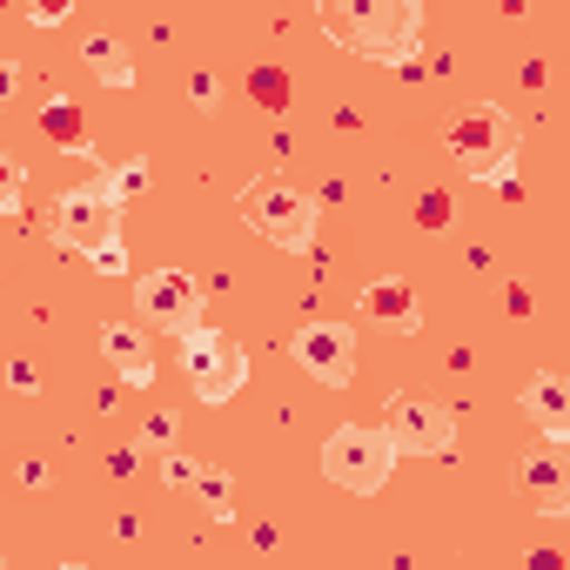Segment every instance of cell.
Returning a JSON list of instances; mask_svg holds the SVG:
<instances>
[{
  "mask_svg": "<svg viewBox=\"0 0 570 570\" xmlns=\"http://www.w3.org/2000/svg\"><path fill=\"white\" fill-rule=\"evenodd\" d=\"M316 21L336 48L383 61V68H416L423 41V0H316Z\"/></svg>",
  "mask_w": 570,
  "mask_h": 570,
  "instance_id": "6da1fadb",
  "label": "cell"
},
{
  "mask_svg": "<svg viewBox=\"0 0 570 570\" xmlns=\"http://www.w3.org/2000/svg\"><path fill=\"white\" fill-rule=\"evenodd\" d=\"M242 222H248L255 235H268L275 248L303 255V248L316 242V195H309L303 181H289V175H248V188H242Z\"/></svg>",
  "mask_w": 570,
  "mask_h": 570,
  "instance_id": "7a4b0ae2",
  "label": "cell"
},
{
  "mask_svg": "<svg viewBox=\"0 0 570 570\" xmlns=\"http://www.w3.org/2000/svg\"><path fill=\"white\" fill-rule=\"evenodd\" d=\"M517 141H523V128H517V115L497 108V101L463 108V115L450 121V135H443V148L463 161V175H483V181H490V175H510Z\"/></svg>",
  "mask_w": 570,
  "mask_h": 570,
  "instance_id": "3957f363",
  "label": "cell"
},
{
  "mask_svg": "<svg viewBox=\"0 0 570 570\" xmlns=\"http://www.w3.org/2000/svg\"><path fill=\"white\" fill-rule=\"evenodd\" d=\"M390 470H396V443H390V430H370V423H343V430H330V443H323V476H330L336 490H350V497H376V490L390 483Z\"/></svg>",
  "mask_w": 570,
  "mask_h": 570,
  "instance_id": "277c9868",
  "label": "cell"
},
{
  "mask_svg": "<svg viewBox=\"0 0 570 570\" xmlns=\"http://www.w3.org/2000/svg\"><path fill=\"white\" fill-rule=\"evenodd\" d=\"M181 370H188V383H195L202 403H228V396H242V383H248L242 343L222 336V330H208V323H195V330L181 336Z\"/></svg>",
  "mask_w": 570,
  "mask_h": 570,
  "instance_id": "5b68a950",
  "label": "cell"
},
{
  "mask_svg": "<svg viewBox=\"0 0 570 570\" xmlns=\"http://www.w3.org/2000/svg\"><path fill=\"white\" fill-rule=\"evenodd\" d=\"M135 303H141V323L148 330H168V336H188L202 323V282L188 268H148L135 282Z\"/></svg>",
  "mask_w": 570,
  "mask_h": 570,
  "instance_id": "8992f818",
  "label": "cell"
},
{
  "mask_svg": "<svg viewBox=\"0 0 570 570\" xmlns=\"http://www.w3.org/2000/svg\"><path fill=\"white\" fill-rule=\"evenodd\" d=\"M115 215H121V202H115L101 181H81V188H68V195L55 202L48 228H55V242H61V248L88 255V248H101V242L115 235Z\"/></svg>",
  "mask_w": 570,
  "mask_h": 570,
  "instance_id": "52a82bcc",
  "label": "cell"
},
{
  "mask_svg": "<svg viewBox=\"0 0 570 570\" xmlns=\"http://www.w3.org/2000/svg\"><path fill=\"white\" fill-rule=\"evenodd\" d=\"M289 356H296V370H303L309 383H323V390H350V383H356V330H350V323H309V330H296Z\"/></svg>",
  "mask_w": 570,
  "mask_h": 570,
  "instance_id": "ba28073f",
  "label": "cell"
},
{
  "mask_svg": "<svg viewBox=\"0 0 570 570\" xmlns=\"http://www.w3.org/2000/svg\"><path fill=\"white\" fill-rule=\"evenodd\" d=\"M383 430H390L396 456H450L456 450V416H450V403H430V396H396Z\"/></svg>",
  "mask_w": 570,
  "mask_h": 570,
  "instance_id": "9c48e42d",
  "label": "cell"
},
{
  "mask_svg": "<svg viewBox=\"0 0 570 570\" xmlns=\"http://www.w3.org/2000/svg\"><path fill=\"white\" fill-rule=\"evenodd\" d=\"M510 483H517V490H523L543 517H557V510L570 503V450L543 436L530 456H517V476H510Z\"/></svg>",
  "mask_w": 570,
  "mask_h": 570,
  "instance_id": "30bf717a",
  "label": "cell"
},
{
  "mask_svg": "<svg viewBox=\"0 0 570 570\" xmlns=\"http://www.w3.org/2000/svg\"><path fill=\"white\" fill-rule=\"evenodd\" d=\"M356 309L370 316V323H383V330H396V336H416L423 330V309H416V289L403 275H376L370 289L356 296Z\"/></svg>",
  "mask_w": 570,
  "mask_h": 570,
  "instance_id": "8fae6325",
  "label": "cell"
},
{
  "mask_svg": "<svg viewBox=\"0 0 570 570\" xmlns=\"http://www.w3.org/2000/svg\"><path fill=\"white\" fill-rule=\"evenodd\" d=\"M523 416L550 436V443H570V383L557 370H537L523 383Z\"/></svg>",
  "mask_w": 570,
  "mask_h": 570,
  "instance_id": "7c38bea8",
  "label": "cell"
},
{
  "mask_svg": "<svg viewBox=\"0 0 570 570\" xmlns=\"http://www.w3.org/2000/svg\"><path fill=\"white\" fill-rule=\"evenodd\" d=\"M101 356H108V370L121 383H135V390L155 383V350H148V336L135 323H101Z\"/></svg>",
  "mask_w": 570,
  "mask_h": 570,
  "instance_id": "4fadbf2b",
  "label": "cell"
},
{
  "mask_svg": "<svg viewBox=\"0 0 570 570\" xmlns=\"http://www.w3.org/2000/svg\"><path fill=\"white\" fill-rule=\"evenodd\" d=\"M41 135L61 148V155H88V108L75 95H48L41 101Z\"/></svg>",
  "mask_w": 570,
  "mask_h": 570,
  "instance_id": "5bb4252c",
  "label": "cell"
},
{
  "mask_svg": "<svg viewBox=\"0 0 570 570\" xmlns=\"http://www.w3.org/2000/svg\"><path fill=\"white\" fill-rule=\"evenodd\" d=\"M81 61H88L108 88H135V55H128L115 35H88V41H81Z\"/></svg>",
  "mask_w": 570,
  "mask_h": 570,
  "instance_id": "9a60e30c",
  "label": "cell"
},
{
  "mask_svg": "<svg viewBox=\"0 0 570 570\" xmlns=\"http://www.w3.org/2000/svg\"><path fill=\"white\" fill-rule=\"evenodd\" d=\"M248 101L268 108V115H289V101H296V75H289V68H275V61L248 68Z\"/></svg>",
  "mask_w": 570,
  "mask_h": 570,
  "instance_id": "2e32d148",
  "label": "cell"
},
{
  "mask_svg": "<svg viewBox=\"0 0 570 570\" xmlns=\"http://www.w3.org/2000/svg\"><path fill=\"white\" fill-rule=\"evenodd\" d=\"M450 222H456V202H450L443 188H423V195H416V228H423V235H443Z\"/></svg>",
  "mask_w": 570,
  "mask_h": 570,
  "instance_id": "e0dca14e",
  "label": "cell"
},
{
  "mask_svg": "<svg viewBox=\"0 0 570 570\" xmlns=\"http://www.w3.org/2000/svg\"><path fill=\"white\" fill-rule=\"evenodd\" d=\"M101 188H108L115 202H128V195H141V188H148V161H141V155H128V161H115Z\"/></svg>",
  "mask_w": 570,
  "mask_h": 570,
  "instance_id": "ac0fdd59",
  "label": "cell"
},
{
  "mask_svg": "<svg viewBox=\"0 0 570 570\" xmlns=\"http://www.w3.org/2000/svg\"><path fill=\"white\" fill-rule=\"evenodd\" d=\"M188 490H202V503H208L222 523L235 517V503H228V476H222V470H202V463H195V483H188Z\"/></svg>",
  "mask_w": 570,
  "mask_h": 570,
  "instance_id": "d6986e66",
  "label": "cell"
},
{
  "mask_svg": "<svg viewBox=\"0 0 570 570\" xmlns=\"http://www.w3.org/2000/svg\"><path fill=\"white\" fill-rule=\"evenodd\" d=\"M175 436H181V416H175V410H148L141 443H148V450H175Z\"/></svg>",
  "mask_w": 570,
  "mask_h": 570,
  "instance_id": "ffe728a7",
  "label": "cell"
},
{
  "mask_svg": "<svg viewBox=\"0 0 570 570\" xmlns=\"http://www.w3.org/2000/svg\"><path fill=\"white\" fill-rule=\"evenodd\" d=\"M21 188H28L21 161H14V155H0V215H14V208H21Z\"/></svg>",
  "mask_w": 570,
  "mask_h": 570,
  "instance_id": "44dd1931",
  "label": "cell"
},
{
  "mask_svg": "<svg viewBox=\"0 0 570 570\" xmlns=\"http://www.w3.org/2000/svg\"><path fill=\"white\" fill-rule=\"evenodd\" d=\"M21 14H28L35 28H61V21L75 14V0H21Z\"/></svg>",
  "mask_w": 570,
  "mask_h": 570,
  "instance_id": "7402d4cb",
  "label": "cell"
},
{
  "mask_svg": "<svg viewBox=\"0 0 570 570\" xmlns=\"http://www.w3.org/2000/svg\"><path fill=\"white\" fill-rule=\"evenodd\" d=\"M88 262H95L101 275H128V255H121V235H108L101 248H88Z\"/></svg>",
  "mask_w": 570,
  "mask_h": 570,
  "instance_id": "603a6c76",
  "label": "cell"
},
{
  "mask_svg": "<svg viewBox=\"0 0 570 570\" xmlns=\"http://www.w3.org/2000/svg\"><path fill=\"white\" fill-rule=\"evenodd\" d=\"M161 483H168V490H188V483H195V463L175 456V450H161Z\"/></svg>",
  "mask_w": 570,
  "mask_h": 570,
  "instance_id": "cb8c5ba5",
  "label": "cell"
},
{
  "mask_svg": "<svg viewBox=\"0 0 570 570\" xmlns=\"http://www.w3.org/2000/svg\"><path fill=\"white\" fill-rule=\"evenodd\" d=\"M188 101H195V108H222V81H215V75L202 68V75L188 81Z\"/></svg>",
  "mask_w": 570,
  "mask_h": 570,
  "instance_id": "d4e9b609",
  "label": "cell"
},
{
  "mask_svg": "<svg viewBox=\"0 0 570 570\" xmlns=\"http://www.w3.org/2000/svg\"><path fill=\"white\" fill-rule=\"evenodd\" d=\"M21 95V68L14 61H0V101H14Z\"/></svg>",
  "mask_w": 570,
  "mask_h": 570,
  "instance_id": "484cf974",
  "label": "cell"
},
{
  "mask_svg": "<svg viewBox=\"0 0 570 570\" xmlns=\"http://www.w3.org/2000/svg\"><path fill=\"white\" fill-rule=\"evenodd\" d=\"M8 383H14V390H21V396H28V390H41V383H35V370H28V363H8Z\"/></svg>",
  "mask_w": 570,
  "mask_h": 570,
  "instance_id": "4316f807",
  "label": "cell"
},
{
  "mask_svg": "<svg viewBox=\"0 0 570 570\" xmlns=\"http://www.w3.org/2000/svg\"><path fill=\"white\" fill-rule=\"evenodd\" d=\"M537 303H530V289H523V282H510V316H530Z\"/></svg>",
  "mask_w": 570,
  "mask_h": 570,
  "instance_id": "83f0119b",
  "label": "cell"
},
{
  "mask_svg": "<svg viewBox=\"0 0 570 570\" xmlns=\"http://www.w3.org/2000/svg\"><path fill=\"white\" fill-rule=\"evenodd\" d=\"M21 483L28 490H48V463H21Z\"/></svg>",
  "mask_w": 570,
  "mask_h": 570,
  "instance_id": "f1b7e54d",
  "label": "cell"
},
{
  "mask_svg": "<svg viewBox=\"0 0 570 570\" xmlns=\"http://www.w3.org/2000/svg\"><path fill=\"white\" fill-rule=\"evenodd\" d=\"M0 14H8V0H0Z\"/></svg>",
  "mask_w": 570,
  "mask_h": 570,
  "instance_id": "f546056e",
  "label": "cell"
}]
</instances>
